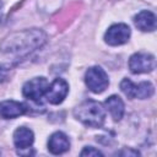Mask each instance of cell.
<instances>
[{"instance_id":"obj_3","label":"cell","mask_w":157,"mask_h":157,"mask_svg":"<svg viewBox=\"0 0 157 157\" xmlns=\"http://www.w3.org/2000/svg\"><path fill=\"white\" fill-rule=\"evenodd\" d=\"M85 82H86L87 87L93 93H101V92H103L108 87V85H109L108 75L99 66H92V67H90L86 71Z\"/></svg>"},{"instance_id":"obj_15","label":"cell","mask_w":157,"mask_h":157,"mask_svg":"<svg viewBox=\"0 0 157 157\" xmlns=\"http://www.w3.org/2000/svg\"><path fill=\"white\" fill-rule=\"evenodd\" d=\"M80 155H81V156H103L101 151H98L97 148H94V147H92V146L85 147V148L81 151Z\"/></svg>"},{"instance_id":"obj_1","label":"cell","mask_w":157,"mask_h":157,"mask_svg":"<svg viewBox=\"0 0 157 157\" xmlns=\"http://www.w3.org/2000/svg\"><path fill=\"white\" fill-rule=\"evenodd\" d=\"M47 40V36L40 29H26L9 36L1 44L4 55L11 58H23L31 52L40 48Z\"/></svg>"},{"instance_id":"obj_12","label":"cell","mask_w":157,"mask_h":157,"mask_svg":"<svg viewBox=\"0 0 157 157\" xmlns=\"http://www.w3.org/2000/svg\"><path fill=\"white\" fill-rule=\"evenodd\" d=\"M104 105L107 110L110 113L112 118L114 120H120L124 115V102L119 96H110L105 99Z\"/></svg>"},{"instance_id":"obj_9","label":"cell","mask_w":157,"mask_h":157,"mask_svg":"<svg viewBox=\"0 0 157 157\" xmlns=\"http://www.w3.org/2000/svg\"><path fill=\"white\" fill-rule=\"evenodd\" d=\"M69 147H70V141L67 136L61 131L54 132L48 140V150L53 155L64 153L69 150Z\"/></svg>"},{"instance_id":"obj_11","label":"cell","mask_w":157,"mask_h":157,"mask_svg":"<svg viewBox=\"0 0 157 157\" xmlns=\"http://www.w3.org/2000/svg\"><path fill=\"white\" fill-rule=\"evenodd\" d=\"M33 140H34L33 131L29 130L28 128L21 126V128H17L13 132V144L20 150L28 148L33 144Z\"/></svg>"},{"instance_id":"obj_14","label":"cell","mask_w":157,"mask_h":157,"mask_svg":"<svg viewBox=\"0 0 157 157\" xmlns=\"http://www.w3.org/2000/svg\"><path fill=\"white\" fill-rule=\"evenodd\" d=\"M120 90L123 91V93L129 97V98H136V85L129 80V78H124L120 82Z\"/></svg>"},{"instance_id":"obj_7","label":"cell","mask_w":157,"mask_h":157,"mask_svg":"<svg viewBox=\"0 0 157 157\" xmlns=\"http://www.w3.org/2000/svg\"><path fill=\"white\" fill-rule=\"evenodd\" d=\"M69 92V85L63 78H55L50 85H48V88L45 91V98L52 104H59L61 103Z\"/></svg>"},{"instance_id":"obj_6","label":"cell","mask_w":157,"mask_h":157,"mask_svg":"<svg viewBox=\"0 0 157 157\" xmlns=\"http://www.w3.org/2000/svg\"><path fill=\"white\" fill-rule=\"evenodd\" d=\"M130 28L125 23H117L108 28L104 34V40L109 45H121L130 38Z\"/></svg>"},{"instance_id":"obj_10","label":"cell","mask_w":157,"mask_h":157,"mask_svg":"<svg viewBox=\"0 0 157 157\" xmlns=\"http://www.w3.org/2000/svg\"><path fill=\"white\" fill-rule=\"evenodd\" d=\"M135 26L144 32H152L156 29V16L151 11H140L134 17Z\"/></svg>"},{"instance_id":"obj_4","label":"cell","mask_w":157,"mask_h":157,"mask_svg":"<svg viewBox=\"0 0 157 157\" xmlns=\"http://www.w3.org/2000/svg\"><path fill=\"white\" fill-rule=\"evenodd\" d=\"M156 67V59L150 53H135L129 60V69L132 74L151 72Z\"/></svg>"},{"instance_id":"obj_8","label":"cell","mask_w":157,"mask_h":157,"mask_svg":"<svg viewBox=\"0 0 157 157\" xmlns=\"http://www.w3.org/2000/svg\"><path fill=\"white\" fill-rule=\"evenodd\" d=\"M25 104L16 101H4L0 103V117L4 119H13L26 113Z\"/></svg>"},{"instance_id":"obj_16","label":"cell","mask_w":157,"mask_h":157,"mask_svg":"<svg viewBox=\"0 0 157 157\" xmlns=\"http://www.w3.org/2000/svg\"><path fill=\"white\" fill-rule=\"evenodd\" d=\"M9 77V70L6 66L4 65H0V82H4L6 81Z\"/></svg>"},{"instance_id":"obj_2","label":"cell","mask_w":157,"mask_h":157,"mask_svg":"<svg viewBox=\"0 0 157 157\" xmlns=\"http://www.w3.org/2000/svg\"><path fill=\"white\" fill-rule=\"evenodd\" d=\"M74 115L77 120L90 128H99L105 120V110L101 103L87 99L74 109Z\"/></svg>"},{"instance_id":"obj_13","label":"cell","mask_w":157,"mask_h":157,"mask_svg":"<svg viewBox=\"0 0 157 157\" xmlns=\"http://www.w3.org/2000/svg\"><path fill=\"white\" fill-rule=\"evenodd\" d=\"M155 92V87L148 81H142L139 85H136V98L146 99L150 98Z\"/></svg>"},{"instance_id":"obj_17","label":"cell","mask_w":157,"mask_h":157,"mask_svg":"<svg viewBox=\"0 0 157 157\" xmlns=\"http://www.w3.org/2000/svg\"><path fill=\"white\" fill-rule=\"evenodd\" d=\"M120 155H132V156H139V152L137 151H134V150H124L120 152Z\"/></svg>"},{"instance_id":"obj_5","label":"cell","mask_w":157,"mask_h":157,"mask_svg":"<svg viewBox=\"0 0 157 157\" xmlns=\"http://www.w3.org/2000/svg\"><path fill=\"white\" fill-rule=\"evenodd\" d=\"M48 88V81L44 77H34L29 81H27L23 85L22 93L26 98L38 102L43 94H45V91Z\"/></svg>"}]
</instances>
